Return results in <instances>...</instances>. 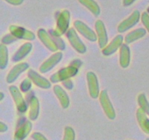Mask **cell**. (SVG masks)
Wrapping results in <instances>:
<instances>
[{
  "label": "cell",
  "instance_id": "16",
  "mask_svg": "<svg viewBox=\"0 0 149 140\" xmlns=\"http://www.w3.org/2000/svg\"><path fill=\"white\" fill-rule=\"evenodd\" d=\"M32 129V124L30 121L23 123L18 128H17L14 135V140H23L31 132Z\"/></svg>",
  "mask_w": 149,
  "mask_h": 140
},
{
  "label": "cell",
  "instance_id": "27",
  "mask_svg": "<svg viewBox=\"0 0 149 140\" xmlns=\"http://www.w3.org/2000/svg\"><path fill=\"white\" fill-rule=\"evenodd\" d=\"M31 80L29 78L25 79L23 81V83L20 85V89H21L22 91L26 92L28 90H30L31 87Z\"/></svg>",
  "mask_w": 149,
  "mask_h": 140
},
{
  "label": "cell",
  "instance_id": "36",
  "mask_svg": "<svg viewBox=\"0 0 149 140\" xmlns=\"http://www.w3.org/2000/svg\"><path fill=\"white\" fill-rule=\"evenodd\" d=\"M147 13H148L149 14V7H148V9H147Z\"/></svg>",
  "mask_w": 149,
  "mask_h": 140
},
{
  "label": "cell",
  "instance_id": "35",
  "mask_svg": "<svg viewBox=\"0 0 149 140\" xmlns=\"http://www.w3.org/2000/svg\"><path fill=\"white\" fill-rule=\"evenodd\" d=\"M0 95H1V98H0V99H1V100H2V99H3V96H3V93H0Z\"/></svg>",
  "mask_w": 149,
  "mask_h": 140
},
{
  "label": "cell",
  "instance_id": "37",
  "mask_svg": "<svg viewBox=\"0 0 149 140\" xmlns=\"http://www.w3.org/2000/svg\"><path fill=\"white\" fill-rule=\"evenodd\" d=\"M146 140H149V139H146Z\"/></svg>",
  "mask_w": 149,
  "mask_h": 140
},
{
  "label": "cell",
  "instance_id": "26",
  "mask_svg": "<svg viewBox=\"0 0 149 140\" xmlns=\"http://www.w3.org/2000/svg\"><path fill=\"white\" fill-rule=\"evenodd\" d=\"M63 140H75V132L71 127L66 126L64 131V136Z\"/></svg>",
  "mask_w": 149,
  "mask_h": 140
},
{
  "label": "cell",
  "instance_id": "24",
  "mask_svg": "<svg viewBox=\"0 0 149 140\" xmlns=\"http://www.w3.org/2000/svg\"><path fill=\"white\" fill-rule=\"evenodd\" d=\"M8 63V50L4 44L0 45V68L4 69Z\"/></svg>",
  "mask_w": 149,
  "mask_h": 140
},
{
  "label": "cell",
  "instance_id": "13",
  "mask_svg": "<svg viewBox=\"0 0 149 140\" xmlns=\"http://www.w3.org/2000/svg\"><path fill=\"white\" fill-rule=\"evenodd\" d=\"M28 75H29V78L32 82H33V83L38 87L43 89H49L51 87V83L49 80L39 75L38 73L33 71V69L29 70Z\"/></svg>",
  "mask_w": 149,
  "mask_h": 140
},
{
  "label": "cell",
  "instance_id": "22",
  "mask_svg": "<svg viewBox=\"0 0 149 140\" xmlns=\"http://www.w3.org/2000/svg\"><path fill=\"white\" fill-rule=\"evenodd\" d=\"M146 34V29H143V28L137 29L127 34V36H125V42L127 44L132 43L135 41L143 38Z\"/></svg>",
  "mask_w": 149,
  "mask_h": 140
},
{
  "label": "cell",
  "instance_id": "1",
  "mask_svg": "<svg viewBox=\"0 0 149 140\" xmlns=\"http://www.w3.org/2000/svg\"><path fill=\"white\" fill-rule=\"evenodd\" d=\"M70 20H71V14L67 10H63L57 18L56 27L52 32L54 36H60L68 30Z\"/></svg>",
  "mask_w": 149,
  "mask_h": 140
},
{
  "label": "cell",
  "instance_id": "7",
  "mask_svg": "<svg viewBox=\"0 0 149 140\" xmlns=\"http://www.w3.org/2000/svg\"><path fill=\"white\" fill-rule=\"evenodd\" d=\"M74 27L77 31L82 35L84 37L90 40V42H95L97 39V35L94 31L92 30L87 24L81 20H75L74 23Z\"/></svg>",
  "mask_w": 149,
  "mask_h": 140
},
{
  "label": "cell",
  "instance_id": "34",
  "mask_svg": "<svg viewBox=\"0 0 149 140\" xmlns=\"http://www.w3.org/2000/svg\"><path fill=\"white\" fill-rule=\"evenodd\" d=\"M7 130V126L4 123H0V132H4Z\"/></svg>",
  "mask_w": 149,
  "mask_h": 140
},
{
  "label": "cell",
  "instance_id": "32",
  "mask_svg": "<svg viewBox=\"0 0 149 140\" xmlns=\"http://www.w3.org/2000/svg\"><path fill=\"white\" fill-rule=\"evenodd\" d=\"M7 2H8L9 4H12V5H15V6H17V5H20L23 2V0H4Z\"/></svg>",
  "mask_w": 149,
  "mask_h": 140
},
{
  "label": "cell",
  "instance_id": "3",
  "mask_svg": "<svg viewBox=\"0 0 149 140\" xmlns=\"http://www.w3.org/2000/svg\"><path fill=\"white\" fill-rule=\"evenodd\" d=\"M66 36L70 44L75 50H77L79 53H85L87 48H86L84 44L81 42V39L77 34L75 29H74L73 28H70L67 32Z\"/></svg>",
  "mask_w": 149,
  "mask_h": 140
},
{
  "label": "cell",
  "instance_id": "25",
  "mask_svg": "<svg viewBox=\"0 0 149 140\" xmlns=\"http://www.w3.org/2000/svg\"><path fill=\"white\" fill-rule=\"evenodd\" d=\"M138 102L140 108H141L147 115H149V102L144 93H141L138 96Z\"/></svg>",
  "mask_w": 149,
  "mask_h": 140
},
{
  "label": "cell",
  "instance_id": "18",
  "mask_svg": "<svg viewBox=\"0 0 149 140\" xmlns=\"http://www.w3.org/2000/svg\"><path fill=\"white\" fill-rule=\"evenodd\" d=\"M146 115L147 114L141 108H138L137 110L136 116L139 125L143 132L149 134V119Z\"/></svg>",
  "mask_w": 149,
  "mask_h": 140
},
{
  "label": "cell",
  "instance_id": "2",
  "mask_svg": "<svg viewBox=\"0 0 149 140\" xmlns=\"http://www.w3.org/2000/svg\"><path fill=\"white\" fill-rule=\"evenodd\" d=\"M77 72H78V66L75 65H71L69 66L61 69L52 74L50 77V81L53 83L65 81L75 76Z\"/></svg>",
  "mask_w": 149,
  "mask_h": 140
},
{
  "label": "cell",
  "instance_id": "17",
  "mask_svg": "<svg viewBox=\"0 0 149 140\" xmlns=\"http://www.w3.org/2000/svg\"><path fill=\"white\" fill-rule=\"evenodd\" d=\"M53 90L57 98L60 101V103H61L62 107L63 109L68 108L70 104L69 98H68V96L65 93V90L63 89V88H61L60 85H55Z\"/></svg>",
  "mask_w": 149,
  "mask_h": 140
},
{
  "label": "cell",
  "instance_id": "29",
  "mask_svg": "<svg viewBox=\"0 0 149 140\" xmlns=\"http://www.w3.org/2000/svg\"><path fill=\"white\" fill-rule=\"evenodd\" d=\"M16 39L17 38H15L10 34H7L6 36H4L1 39V42H2V44H10L11 42H15Z\"/></svg>",
  "mask_w": 149,
  "mask_h": 140
},
{
  "label": "cell",
  "instance_id": "9",
  "mask_svg": "<svg viewBox=\"0 0 149 140\" xmlns=\"http://www.w3.org/2000/svg\"><path fill=\"white\" fill-rule=\"evenodd\" d=\"M10 32L12 35L17 39H26V40H33L35 39V34L31 31L17 26H10Z\"/></svg>",
  "mask_w": 149,
  "mask_h": 140
},
{
  "label": "cell",
  "instance_id": "8",
  "mask_svg": "<svg viewBox=\"0 0 149 140\" xmlns=\"http://www.w3.org/2000/svg\"><path fill=\"white\" fill-rule=\"evenodd\" d=\"M87 80L90 96L93 99H97L100 94V88L97 76L94 72L90 71L87 74Z\"/></svg>",
  "mask_w": 149,
  "mask_h": 140
},
{
  "label": "cell",
  "instance_id": "4",
  "mask_svg": "<svg viewBox=\"0 0 149 140\" xmlns=\"http://www.w3.org/2000/svg\"><path fill=\"white\" fill-rule=\"evenodd\" d=\"M100 102L101 104L102 108L104 111L105 114L108 118L110 120H113L116 118V112H115L114 108L109 99V95L106 90H103L100 93Z\"/></svg>",
  "mask_w": 149,
  "mask_h": 140
},
{
  "label": "cell",
  "instance_id": "15",
  "mask_svg": "<svg viewBox=\"0 0 149 140\" xmlns=\"http://www.w3.org/2000/svg\"><path fill=\"white\" fill-rule=\"evenodd\" d=\"M123 36L122 35H117L109 45L103 49V54L104 55H111L114 53L119 48H121L123 42Z\"/></svg>",
  "mask_w": 149,
  "mask_h": 140
},
{
  "label": "cell",
  "instance_id": "19",
  "mask_svg": "<svg viewBox=\"0 0 149 140\" xmlns=\"http://www.w3.org/2000/svg\"><path fill=\"white\" fill-rule=\"evenodd\" d=\"M119 63L122 68H127L129 66L130 63V50L127 45H122L120 48L119 55Z\"/></svg>",
  "mask_w": 149,
  "mask_h": 140
},
{
  "label": "cell",
  "instance_id": "23",
  "mask_svg": "<svg viewBox=\"0 0 149 140\" xmlns=\"http://www.w3.org/2000/svg\"><path fill=\"white\" fill-rule=\"evenodd\" d=\"M80 4L88 9L94 15L98 16L100 14V8L95 0H78Z\"/></svg>",
  "mask_w": 149,
  "mask_h": 140
},
{
  "label": "cell",
  "instance_id": "14",
  "mask_svg": "<svg viewBox=\"0 0 149 140\" xmlns=\"http://www.w3.org/2000/svg\"><path fill=\"white\" fill-rule=\"evenodd\" d=\"M29 67V65L27 63H20L15 66L8 73L7 77V83H13L17 77H19L21 73L26 71Z\"/></svg>",
  "mask_w": 149,
  "mask_h": 140
},
{
  "label": "cell",
  "instance_id": "21",
  "mask_svg": "<svg viewBox=\"0 0 149 140\" xmlns=\"http://www.w3.org/2000/svg\"><path fill=\"white\" fill-rule=\"evenodd\" d=\"M30 111L29 116L31 120H35L37 119L39 113V102L36 96H32L29 101Z\"/></svg>",
  "mask_w": 149,
  "mask_h": 140
},
{
  "label": "cell",
  "instance_id": "28",
  "mask_svg": "<svg viewBox=\"0 0 149 140\" xmlns=\"http://www.w3.org/2000/svg\"><path fill=\"white\" fill-rule=\"evenodd\" d=\"M141 21L149 33V14L148 13L145 12L143 13L141 15Z\"/></svg>",
  "mask_w": 149,
  "mask_h": 140
},
{
  "label": "cell",
  "instance_id": "30",
  "mask_svg": "<svg viewBox=\"0 0 149 140\" xmlns=\"http://www.w3.org/2000/svg\"><path fill=\"white\" fill-rule=\"evenodd\" d=\"M32 139L34 140H47V139L45 136L39 132H35L33 133L31 135Z\"/></svg>",
  "mask_w": 149,
  "mask_h": 140
},
{
  "label": "cell",
  "instance_id": "12",
  "mask_svg": "<svg viewBox=\"0 0 149 140\" xmlns=\"http://www.w3.org/2000/svg\"><path fill=\"white\" fill-rule=\"evenodd\" d=\"M37 35L39 39L42 41V43L52 52H56L58 50V47L55 43V40L52 39V36L46 32L44 29H39Z\"/></svg>",
  "mask_w": 149,
  "mask_h": 140
},
{
  "label": "cell",
  "instance_id": "11",
  "mask_svg": "<svg viewBox=\"0 0 149 140\" xmlns=\"http://www.w3.org/2000/svg\"><path fill=\"white\" fill-rule=\"evenodd\" d=\"M62 57L63 54L61 52H57L55 53H54L52 55H51L39 67V70H40L41 72L45 74V73H47L50 71L52 69H53L61 61Z\"/></svg>",
  "mask_w": 149,
  "mask_h": 140
},
{
  "label": "cell",
  "instance_id": "6",
  "mask_svg": "<svg viewBox=\"0 0 149 140\" xmlns=\"http://www.w3.org/2000/svg\"><path fill=\"white\" fill-rule=\"evenodd\" d=\"M12 97L13 98L17 111L20 113H24L27 110V105L25 102L21 92L15 85H11L9 88Z\"/></svg>",
  "mask_w": 149,
  "mask_h": 140
},
{
  "label": "cell",
  "instance_id": "20",
  "mask_svg": "<svg viewBox=\"0 0 149 140\" xmlns=\"http://www.w3.org/2000/svg\"><path fill=\"white\" fill-rule=\"evenodd\" d=\"M32 49V44L30 42H26L21 45L18 50L15 53L13 57V61H19L23 59V58L26 56L29 52H31Z\"/></svg>",
  "mask_w": 149,
  "mask_h": 140
},
{
  "label": "cell",
  "instance_id": "31",
  "mask_svg": "<svg viewBox=\"0 0 149 140\" xmlns=\"http://www.w3.org/2000/svg\"><path fill=\"white\" fill-rule=\"evenodd\" d=\"M63 85H64V87L65 88L68 89V90H71V89L73 88V83L72 82H71V80H65V81H63Z\"/></svg>",
  "mask_w": 149,
  "mask_h": 140
},
{
  "label": "cell",
  "instance_id": "5",
  "mask_svg": "<svg viewBox=\"0 0 149 140\" xmlns=\"http://www.w3.org/2000/svg\"><path fill=\"white\" fill-rule=\"evenodd\" d=\"M140 18H141L140 12L138 10H135L127 18L119 23L117 27V31L119 33H124V32H127L128 29L135 26L138 23V21L140 20Z\"/></svg>",
  "mask_w": 149,
  "mask_h": 140
},
{
  "label": "cell",
  "instance_id": "10",
  "mask_svg": "<svg viewBox=\"0 0 149 140\" xmlns=\"http://www.w3.org/2000/svg\"><path fill=\"white\" fill-rule=\"evenodd\" d=\"M95 27L96 35L98 40V45L100 48L103 49L106 48L108 43V35L106 26L101 20H97Z\"/></svg>",
  "mask_w": 149,
  "mask_h": 140
},
{
  "label": "cell",
  "instance_id": "33",
  "mask_svg": "<svg viewBox=\"0 0 149 140\" xmlns=\"http://www.w3.org/2000/svg\"><path fill=\"white\" fill-rule=\"evenodd\" d=\"M135 0H123V4L125 7H128V6L131 5L132 3H134Z\"/></svg>",
  "mask_w": 149,
  "mask_h": 140
}]
</instances>
